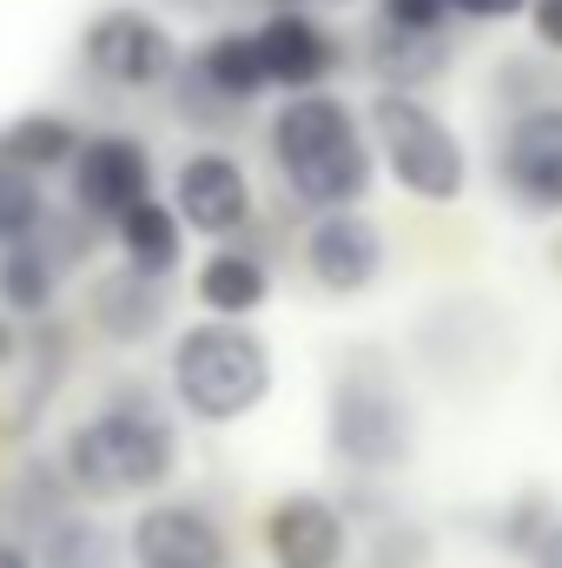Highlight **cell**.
<instances>
[{
	"mask_svg": "<svg viewBox=\"0 0 562 568\" xmlns=\"http://www.w3.org/2000/svg\"><path fill=\"white\" fill-rule=\"evenodd\" d=\"M265 152L284 199L298 212H351L378 185V145L364 133V113L338 93H291L265 120Z\"/></svg>",
	"mask_w": 562,
	"mask_h": 568,
	"instance_id": "6da1fadb",
	"label": "cell"
},
{
	"mask_svg": "<svg viewBox=\"0 0 562 568\" xmlns=\"http://www.w3.org/2000/svg\"><path fill=\"white\" fill-rule=\"evenodd\" d=\"M60 469L80 503L159 496L179 469V417L145 384H113L93 417L60 436Z\"/></svg>",
	"mask_w": 562,
	"mask_h": 568,
	"instance_id": "7a4b0ae2",
	"label": "cell"
},
{
	"mask_svg": "<svg viewBox=\"0 0 562 568\" xmlns=\"http://www.w3.org/2000/svg\"><path fill=\"white\" fill-rule=\"evenodd\" d=\"M279 384V364H272V344L252 331V324H225V317H199L172 337L165 351V390H172V410L192 417V424H245L265 410Z\"/></svg>",
	"mask_w": 562,
	"mask_h": 568,
	"instance_id": "3957f363",
	"label": "cell"
},
{
	"mask_svg": "<svg viewBox=\"0 0 562 568\" xmlns=\"http://www.w3.org/2000/svg\"><path fill=\"white\" fill-rule=\"evenodd\" d=\"M364 133L378 145V165L391 185L418 205H456L470 192V145L463 133L418 93H371L364 100Z\"/></svg>",
	"mask_w": 562,
	"mask_h": 568,
	"instance_id": "277c9868",
	"label": "cell"
},
{
	"mask_svg": "<svg viewBox=\"0 0 562 568\" xmlns=\"http://www.w3.org/2000/svg\"><path fill=\"white\" fill-rule=\"evenodd\" d=\"M324 449L351 476H391L418 456V410L384 364H344L324 390Z\"/></svg>",
	"mask_w": 562,
	"mask_h": 568,
	"instance_id": "5b68a950",
	"label": "cell"
},
{
	"mask_svg": "<svg viewBox=\"0 0 562 568\" xmlns=\"http://www.w3.org/2000/svg\"><path fill=\"white\" fill-rule=\"evenodd\" d=\"M265 93H272V73H265V53H259L252 27L205 33L199 47H185V60L172 73V113L185 126H205V133L239 126Z\"/></svg>",
	"mask_w": 562,
	"mask_h": 568,
	"instance_id": "8992f818",
	"label": "cell"
},
{
	"mask_svg": "<svg viewBox=\"0 0 562 568\" xmlns=\"http://www.w3.org/2000/svg\"><path fill=\"white\" fill-rule=\"evenodd\" d=\"M179 33L140 7V0H113V7H100L87 27H80V67L100 80V87H113V93H152V87H172V73H179Z\"/></svg>",
	"mask_w": 562,
	"mask_h": 568,
	"instance_id": "52a82bcc",
	"label": "cell"
},
{
	"mask_svg": "<svg viewBox=\"0 0 562 568\" xmlns=\"http://www.w3.org/2000/svg\"><path fill=\"white\" fill-rule=\"evenodd\" d=\"M496 192L523 219H562V100H530L496 133Z\"/></svg>",
	"mask_w": 562,
	"mask_h": 568,
	"instance_id": "ba28073f",
	"label": "cell"
},
{
	"mask_svg": "<svg viewBox=\"0 0 562 568\" xmlns=\"http://www.w3.org/2000/svg\"><path fill=\"white\" fill-rule=\"evenodd\" d=\"M172 212L185 219L192 239H212V245H239L252 239L259 225V192H252V172L239 165V152L225 145H199L172 165Z\"/></svg>",
	"mask_w": 562,
	"mask_h": 568,
	"instance_id": "9c48e42d",
	"label": "cell"
},
{
	"mask_svg": "<svg viewBox=\"0 0 562 568\" xmlns=\"http://www.w3.org/2000/svg\"><path fill=\"white\" fill-rule=\"evenodd\" d=\"M145 199H159V159H152V145L140 133H87L80 159L67 165V205L87 225L113 232Z\"/></svg>",
	"mask_w": 562,
	"mask_h": 568,
	"instance_id": "30bf717a",
	"label": "cell"
},
{
	"mask_svg": "<svg viewBox=\"0 0 562 568\" xmlns=\"http://www.w3.org/2000/svg\"><path fill=\"white\" fill-rule=\"evenodd\" d=\"M298 258H304V278L318 284L324 297H364L371 284L391 272V239L384 225L351 205V212H318L298 239Z\"/></svg>",
	"mask_w": 562,
	"mask_h": 568,
	"instance_id": "8fae6325",
	"label": "cell"
},
{
	"mask_svg": "<svg viewBox=\"0 0 562 568\" xmlns=\"http://www.w3.org/2000/svg\"><path fill=\"white\" fill-rule=\"evenodd\" d=\"M127 562L133 568H239V556H232L225 523L205 503L165 496V503H145L140 516H133Z\"/></svg>",
	"mask_w": 562,
	"mask_h": 568,
	"instance_id": "7c38bea8",
	"label": "cell"
},
{
	"mask_svg": "<svg viewBox=\"0 0 562 568\" xmlns=\"http://www.w3.org/2000/svg\"><path fill=\"white\" fill-rule=\"evenodd\" d=\"M265 562L272 568H344L351 562V516L318 496L291 489L265 509Z\"/></svg>",
	"mask_w": 562,
	"mask_h": 568,
	"instance_id": "4fadbf2b",
	"label": "cell"
},
{
	"mask_svg": "<svg viewBox=\"0 0 562 568\" xmlns=\"http://www.w3.org/2000/svg\"><path fill=\"white\" fill-rule=\"evenodd\" d=\"M259 53H265V73H272V93H324V80L344 67V40L311 13V7H291V13H265L259 27Z\"/></svg>",
	"mask_w": 562,
	"mask_h": 568,
	"instance_id": "5bb4252c",
	"label": "cell"
},
{
	"mask_svg": "<svg viewBox=\"0 0 562 568\" xmlns=\"http://www.w3.org/2000/svg\"><path fill=\"white\" fill-rule=\"evenodd\" d=\"M192 297L205 317H225V324H252L265 304H272V258L239 239V245H212L192 272Z\"/></svg>",
	"mask_w": 562,
	"mask_h": 568,
	"instance_id": "9a60e30c",
	"label": "cell"
},
{
	"mask_svg": "<svg viewBox=\"0 0 562 568\" xmlns=\"http://www.w3.org/2000/svg\"><path fill=\"white\" fill-rule=\"evenodd\" d=\"M87 317H93V331L113 351H140V344H152L165 331L172 304H165V284L159 278H140V272L120 265V272H100L87 284Z\"/></svg>",
	"mask_w": 562,
	"mask_h": 568,
	"instance_id": "2e32d148",
	"label": "cell"
},
{
	"mask_svg": "<svg viewBox=\"0 0 562 568\" xmlns=\"http://www.w3.org/2000/svg\"><path fill=\"white\" fill-rule=\"evenodd\" d=\"M456 47L450 33H404L391 20H371L364 33V73L378 80V93H423L450 73Z\"/></svg>",
	"mask_w": 562,
	"mask_h": 568,
	"instance_id": "e0dca14e",
	"label": "cell"
},
{
	"mask_svg": "<svg viewBox=\"0 0 562 568\" xmlns=\"http://www.w3.org/2000/svg\"><path fill=\"white\" fill-rule=\"evenodd\" d=\"M113 245H120V265L140 272V278L172 284L185 272V219L172 212V199H145L133 205L120 225H113Z\"/></svg>",
	"mask_w": 562,
	"mask_h": 568,
	"instance_id": "ac0fdd59",
	"label": "cell"
},
{
	"mask_svg": "<svg viewBox=\"0 0 562 568\" xmlns=\"http://www.w3.org/2000/svg\"><path fill=\"white\" fill-rule=\"evenodd\" d=\"M27 549H33V562L40 568H120L127 562V536H113L93 509H60L47 529H33L27 536Z\"/></svg>",
	"mask_w": 562,
	"mask_h": 568,
	"instance_id": "d6986e66",
	"label": "cell"
},
{
	"mask_svg": "<svg viewBox=\"0 0 562 568\" xmlns=\"http://www.w3.org/2000/svg\"><path fill=\"white\" fill-rule=\"evenodd\" d=\"M60 284H67V265L47 252V239H27V245H7L0 252V311L7 317L47 324L53 304H60Z\"/></svg>",
	"mask_w": 562,
	"mask_h": 568,
	"instance_id": "ffe728a7",
	"label": "cell"
},
{
	"mask_svg": "<svg viewBox=\"0 0 562 568\" xmlns=\"http://www.w3.org/2000/svg\"><path fill=\"white\" fill-rule=\"evenodd\" d=\"M80 145H87V133H80L67 113H53V106H40V113H13V120L0 126V159H13V165L33 172V179L67 172V165L80 159Z\"/></svg>",
	"mask_w": 562,
	"mask_h": 568,
	"instance_id": "44dd1931",
	"label": "cell"
},
{
	"mask_svg": "<svg viewBox=\"0 0 562 568\" xmlns=\"http://www.w3.org/2000/svg\"><path fill=\"white\" fill-rule=\"evenodd\" d=\"M27 390H20V404H13V436H27V429L40 424V410L53 404V390H60V377H67V324L60 317H47V324H27Z\"/></svg>",
	"mask_w": 562,
	"mask_h": 568,
	"instance_id": "7402d4cb",
	"label": "cell"
},
{
	"mask_svg": "<svg viewBox=\"0 0 562 568\" xmlns=\"http://www.w3.org/2000/svg\"><path fill=\"white\" fill-rule=\"evenodd\" d=\"M556 516H562L556 496L530 483V489H516V496H510V503L496 509V529H490V536H496V549H503V556L530 562V556H536V542H543V536L556 529Z\"/></svg>",
	"mask_w": 562,
	"mask_h": 568,
	"instance_id": "603a6c76",
	"label": "cell"
},
{
	"mask_svg": "<svg viewBox=\"0 0 562 568\" xmlns=\"http://www.w3.org/2000/svg\"><path fill=\"white\" fill-rule=\"evenodd\" d=\"M47 219H53V205H47L40 179H33V172H20L13 159H0V252H7V245L40 239V225H47Z\"/></svg>",
	"mask_w": 562,
	"mask_h": 568,
	"instance_id": "cb8c5ba5",
	"label": "cell"
},
{
	"mask_svg": "<svg viewBox=\"0 0 562 568\" xmlns=\"http://www.w3.org/2000/svg\"><path fill=\"white\" fill-rule=\"evenodd\" d=\"M378 20L404 27V33H450V0H378Z\"/></svg>",
	"mask_w": 562,
	"mask_h": 568,
	"instance_id": "d4e9b609",
	"label": "cell"
},
{
	"mask_svg": "<svg viewBox=\"0 0 562 568\" xmlns=\"http://www.w3.org/2000/svg\"><path fill=\"white\" fill-rule=\"evenodd\" d=\"M456 20H476V27H496V20H530V0H450Z\"/></svg>",
	"mask_w": 562,
	"mask_h": 568,
	"instance_id": "484cf974",
	"label": "cell"
},
{
	"mask_svg": "<svg viewBox=\"0 0 562 568\" xmlns=\"http://www.w3.org/2000/svg\"><path fill=\"white\" fill-rule=\"evenodd\" d=\"M530 33H536L543 53L562 60V0H530Z\"/></svg>",
	"mask_w": 562,
	"mask_h": 568,
	"instance_id": "4316f807",
	"label": "cell"
},
{
	"mask_svg": "<svg viewBox=\"0 0 562 568\" xmlns=\"http://www.w3.org/2000/svg\"><path fill=\"white\" fill-rule=\"evenodd\" d=\"M20 357H27V324H20V317H7V311H0V371H13V364H20Z\"/></svg>",
	"mask_w": 562,
	"mask_h": 568,
	"instance_id": "83f0119b",
	"label": "cell"
},
{
	"mask_svg": "<svg viewBox=\"0 0 562 568\" xmlns=\"http://www.w3.org/2000/svg\"><path fill=\"white\" fill-rule=\"evenodd\" d=\"M523 568H562V516H556V529H550V536L536 542V556H530Z\"/></svg>",
	"mask_w": 562,
	"mask_h": 568,
	"instance_id": "f1b7e54d",
	"label": "cell"
},
{
	"mask_svg": "<svg viewBox=\"0 0 562 568\" xmlns=\"http://www.w3.org/2000/svg\"><path fill=\"white\" fill-rule=\"evenodd\" d=\"M0 568H40L33 549H27V536H0Z\"/></svg>",
	"mask_w": 562,
	"mask_h": 568,
	"instance_id": "f546056e",
	"label": "cell"
},
{
	"mask_svg": "<svg viewBox=\"0 0 562 568\" xmlns=\"http://www.w3.org/2000/svg\"><path fill=\"white\" fill-rule=\"evenodd\" d=\"M265 13H291V7H311V0H259Z\"/></svg>",
	"mask_w": 562,
	"mask_h": 568,
	"instance_id": "4dcf8cb0",
	"label": "cell"
},
{
	"mask_svg": "<svg viewBox=\"0 0 562 568\" xmlns=\"http://www.w3.org/2000/svg\"><path fill=\"white\" fill-rule=\"evenodd\" d=\"M172 7H192V13H199V7H212V0H172Z\"/></svg>",
	"mask_w": 562,
	"mask_h": 568,
	"instance_id": "1f68e13d",
	"label": "cell"
},
{
	"mask_svg": "<svg viewBox=\"0 0 562 568\" xmlns=\"http://www.w3.org/2000/svg\"><path fill=\"white\" fill-rule=\"evenodd\" d=\"M324 7H358V0H324Z\"/></svg>",
	"mask_w": 562,
	"mask_h": 568,
	"instance_id": "d6a6232c",
	"label": "cell"
}]
</instances>
